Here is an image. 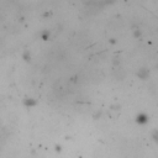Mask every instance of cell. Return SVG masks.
Returning a JSON list of instances; mask_svg holds the SVG:
<instances>
[{
    "instance_id": "obj_1",
    "label": "cell",
    "mask_w": 158,
    "mask_h": 158,
    "mask_svg": "<svg viewBox=\"0 0 158 158\" xmlns=\"http://www.w3.org/2000/svg\"><path fill=\"white\" fill-rule=\"evenodd\" d=\"M0 127H1V120H0Z\"/></svg>"
}]
</instances>
